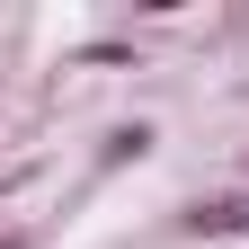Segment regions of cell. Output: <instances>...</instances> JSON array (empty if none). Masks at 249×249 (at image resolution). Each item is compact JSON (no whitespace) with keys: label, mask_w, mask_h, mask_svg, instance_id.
<instances>
[{"label":"cell","mask_w":249,"mask_h":249,"mask_svg":"<svg viewBox=\"0 0 249 249\" xmlns=\"http://www.w3.org/2000/svg\"><path fill=\"white\" fill-rule=\"evenodd\" d=\"M187 231H205V240H223V231H249V196H213L187 213Z\"/></svg>","instance_id":"obj_1"},{"label":"cell","mask_w":249,"mask_h":249,"mask_svg":"<svg viewBox=\"0 0 249 249\" xmlns=\"http://www.w3.org/2000/svg\"><path fill=\"white\" fill-rule=\"evenodd\" d=\"M142 151H151V124H116L107 134V160H142Z\"/></svg>","instance_id":"obj_2"},{"label":"cell","mask_w":249,"mask_h":249,"mask_svg":"<svg viewBox=\"0 0 249 249\" xmlns=\"http://www.w3.org/2000/svg\"><path fill=\"white\" fill-rule=\"evenodd\" d=\"M0 249H27V240H0Z\"/></svg>","instance_id":"obj_3"}]
</instances>
